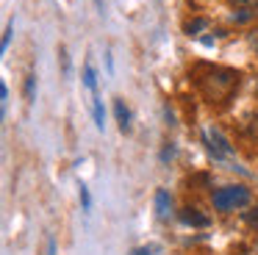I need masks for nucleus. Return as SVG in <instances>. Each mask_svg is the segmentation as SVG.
Here are the masks:
<instances>
[{
    "instance_id": "1",
    "label": "nucleus",
    "mask_w": 258,
    "mask_h": 255,
    "mask_svg": "<svg viewBox=\"0 0 258 255\" xmlns=\"http://www.w3.org/2000/svg\"><path fill=\"white\" fill-rule=\"evenodd\" d=\"M211 203L217 211H236V208H244L250 203V188L244 186H225L217 188L211 194Z\"/></svg>"
},
{
    "instance_id": "2",
    "label": "nucleus",
    "mask_w": 258,
    "mask_h": 255,
    "mask_svg": "<svg viewBox=\"0 0 258 255\" xmlns=\"http://www.w3.org/2000/svg\"><path fill=\"white\" fill-rule=\"evenodd\" d=\"M203 142H206L208 153H211L214 158H228V155L233 153V147L228 144V139H225L217 128H208V131L203 133Z\"/></svg>"
},
{
    "instance_id": "3",
    "label": "nucleus",
    "mask_w": 258,
    "mask_h": 255,
    "mask_svg": "<svg viewBox=\"0 0 258 255\" xmlns=\"http://www.w3.org/2000/svg\"><path fill=\"white\" fill-rule=\"evenodd\" d=\"M156 211H158L161 219H167V216L172 214V197H169L167 188H158L156 192Z\"/></svg>"
},
{
    "instance_id": "4",
    "label": "nucleus",
    "mask_w": 258,
    "mask_h": 255,
    "mask_svg": "<svg viewBox=\"0 0 258 255\" xmlns=\"http://www.w3.org/2000/svg\"><path fill=\"white\" fill-rule=\"evenodd\" d=\"M180 222H183V225H191V227H206L208 216L197 214V208H183L180 211Z\"/></svg>"
},
{
    "instance_id": "5",
    "label": "nucleus",
    "mask_w": 258,
    "mask_h": 255,
    "mask_svg": "<svg viewBox=\"0 0 258 255\" xmlns=\"http://www.w3.org/2000/svg\"><path fill=\"white\" fill-rule=\"evenodd\" d=\"M114 114H117L119 131L128 133L131 131V111H128V105H125V100H117V103H114Z\"/></svg>"
},
{
    "instance_id": "6",
    "label": "nucleus",
    "mask_w": 258,
    "mask_h": 255,
    "mask_svg": "<svg viewBox=\"0 0 258 255\" xmlns=\"http://www.w3.org/2000/svg\"><path fill=\"white\" fill-rule=\"evenodd\" d=\"M34 89H36V75L28 72V75H25V86H23V94H25L28 103H34Z\"/></svg>"
},
{
    "instance_id": "7",
    "label": "nucleus",
    "mask_w": 258,
    "mask_h": 255,
    "mask_svg": "<svg viewBox=\"0 0 258 255\" xmlns=\"http://www.w3.org/2000/svg\"><path fill=\"white\" fill-rule=\"evenodd\" d=\"M228 3L239 11H258V0H228Z\"/></svg>"
},
{
    "instance_id": "8",
    "label": "nucleus",
    "mask_w": 258,
    "mask_h": 255,
    "mask_svg": "<svg viewBox=\"0 0 258 255\" xmlns=\"http://www.w3.org/2000/svg\"><path fill=\"white\" fill-rule=\"evenodd\" d=\"M131 255H161V247H158V244H147V247L131 249Z\"/></svg>"
},
{
    "instance_id": "9",
    "label": "nucleus",
    "mask_w": 258,
    "mask_h": 255,
    "mask_svg": "<svg viewBox=\"0 0 258 255\" xmlns=\"http://www.w3.org/2000/svg\"><path fill=\"white\" fill-rule=\"evenodd\" d=\"M95 78H97V75H95V67H92V64H86V67H84V83L92 89V92H95V83H97Z\"/></svg>"
},
{
    "instance_id": "10",
    "label": "nucleus",
    "mask_w": 258,
    "mask_h": 255,
    "mask_svg": "<svg viewBox=\"0 0 258 255\" xmlns=\"http://www.w3.org/2000/svg\"><path fill=\"white\" fill-rule=\"evenodd\" d=\"M92 111H95V125L103 131V125H106V122H103V116H106V114H103V103H100L97 97H95V105H92Z\"/></svg>"
},
{
    "instance_id": "11",
    "label": "nucleus",
    "mask_w": 258,
    "mask_h": 255,
    "mask_svg": "<svg viewBox=\"0 0 258 255\" xmlns=\"http://www.w3.org/2000/svg\"><path fill=\"white\" fill-rule=\"evenodd\" d=\"M247 47H250V50H252V53H255V55H258V25H255V28H252V31H250V33H247Z\"/></svg>"
},
{
    "instance_id": "12",
    "label": "nucleus",
    "mask_w": 258,
    "mask_h": 255,
    "mask_svg": "<svg viewBox=\"0 0 258 255\" xmlns=\"http://www.w3.org/2000/svg\"><path fill=\"white\" fill-rule=\"evenodd\" d=\"M206 25H208L206 20H195V22H189V25H186V33H189V36H195V33H197V31H203Z\"/></svg>"
},
{
    "instance_id": "13",
    "label": "nucleus",
    "mask_w": 258,
    "mask_h": 255,
    "mask_svg": "<svg viewBox=\"0 0 258 255\" xmlns=\"http://www.w3.org/2000/svg\"><path fill=\"white\" fill-rule=\"evenodd\" d=\"M12 33H14V25L9 22V25H6V31H3V42H0V50H3V53H6L9 42H12Z\"/></svg>"
},
{
    "instance_id": "14",
    "label": "nucleus",
    "mask_w": 258,
    "mask_h": 255,
    "mask_svg": "<svg viewBox=\"0 0 258 255\" xmlns=\"http://www.w3.org/2000/svg\"><path fill=\"white\" fill-rule=\"evenodd\" d=\"M252 17H255V11H239V14L233 11L230 20H233V22H247V20H252Z\"/></svg>"
},
{
    "instance_id": "15",
    "label": "nucleus",
    "mask_w": 258,
    "mask_h": 255,
    "mask_svg": "<svg viewBox=\"0 0 258 255\" xmlns=\"http://www.w3.org/2000/svg\"><path fill=\"white\" fill-rule=\"evenodd\" d=\"M58 58H61V67H64V75H70V55L64 47H58Z\"/></svg>"
},
{
    "instance_id": "16",
    "label": "nucleus",
    "mask_w": 258,
    "mask_h": 255,
    "mask_svg": "<svg viewBox=\"0 0 258 255\" xmlns=\"http://www.w3.org/2000/svg\"><path fill=\"white\" fill-rule=\"evenodd\" d=\"M172 153H175V147H172V144H169V147H164V153H161V161L172 158Z\"/></svg>"
},
{
    "instance_id": "17",
    "label": "nucleus",
    "mask_w": 258,
    "mask_h": 255,
    "mask_svg": "<svg viewBox=\"0 0 258 255\" xmlns=\"http://www.w3.org/2000/svg\"><path fill=\"white\" fill-rule=\"evenodd\" d=\"M0 100H3V105H6V100H9V89H6V83L0 86Z\"/></svg>"
},
{
    "instance_id": "18",
    "label": "nucleus",
    "mask_w": 258,
    "mask_h": 255,
    "mask_svg": "<svg viewBox=\"0 0 258 255\" xmlns=\"http://www.w3.org/2000/svg\"><path fill=\"white\" fill-rule=\"evenodd\" d=\"M47 255H56V244H53V238H47Z\"/></svg>"
},
{
    "instance_id": "19",
    "label": "nucleus",
    "mask_w": 258,
    "mask_h": 255,
    "mask_svg": "<svg viewBox=\"0 0 258 255\" xmlns=\"http://www.w3.org/2000/svg\"><path fill=\"white\" fill-rule=\"evenodd\" d=\"M247 222H250V225H255V222H258V214H247Z\"/></svg>"
},
{
    "instance_id": "20",
    "label": "nucleus",
    "mask_w": 258,
    "mask_h": 255,
    "mask_svg": "<svg viewBox=\"0 0 258 255\" xmlns=\"http://www.w3.org/2000/svg\"><path fill=\"white\" fill-rule=\"evenodd\" d=\"M95 3H97V11H103V0H95Z\"/></svg>"
}]
</instances>
